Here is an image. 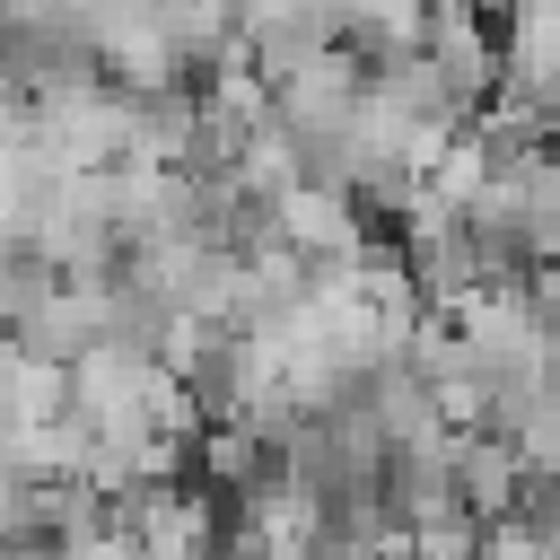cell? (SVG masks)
<instances>
[{
    "label": "cell",
    "mask_w": 560,
    "mask_h": 560,
    "mask_svg": "<svg viewBox=\"0 0 560 560\" xmlns=\"http://www.w3.org/2000/svg\"><path fill=\"white\" fill-rule=\"evenodd\" d=\"M70 289V271H61V254H44V245H26V236H9V262H0V306H9V332H26L52 298Z\"/></svg>",
    "instance_id": "cell-1"
},
{
    "label": "cell",
    "mask_w": 560,
    "mask_h": 560,
    "mask_svg": "<svg viewBox=\"0 0 560 560\" xmlns=\"http://www.w3.org/2000/svg\"><path fill=\"white\" fill-rule=\"evenodd\" d=\"M481 560H560V542L508 516V525H490V542H481Z\"/></svg>",
    "instance_id": "cell-2"
},
{
    "label": "cell",
    "mask_w": 560,
    "mask_h": 560,
    "mask_svg": "<svg viewBox=\"0 0 560 560\" xmlns=\"http://www.w3.org/2000/svg\"><path fill=\"white\" fill-rule=\"evenodd\" d=\"M61 0H9V26H52Z\"/></svg>",
    "instance_id": "cell-3"
}]
</instances>
